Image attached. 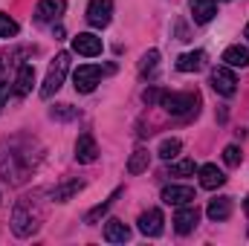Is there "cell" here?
Returning a JSON list of instances; mask_svg holds the SVG:
<instances>
[{"label":"cell","mask_w":249,"mask_h":246,"mask_svg":"<svg viewBox=\"0 0 249 246\" xmlns=\"http://www.w3.org/2000/svg\"><path fill=\"white\" fill-rule=\"evenodd\" d=\"M206 214H209V220H214V223L229 220V214H232V197H217V200H212V203L206 206Z\"/></svg>","instance_id":"16"},{"label":"cell","mask_w":249,"mask_h":246,"mask_svg":"<svg viewBox=\"0 0 249 246\" xmlns=\"http://www.w3.org/2000/svg\"><path fill=\"white\" fill-rule=\"evenodd\" d=\"M194 171H197L194 159H183V162H174V165L168 168V174H171V177H194Z\"/></svg>","instance_id":"25"},{"label":"cell","mask_w":249,"mask_h":246,"mask_svg":"<svg viewBox=\"0 0 249 246\" xmlns=\"http://www.w3.org/2000/svg\"><path fill=\"white\" fill-rule=\"evenodd\" d=\"M113 18V3L110 0H90L87 6V23L96 29H105Z\"/></svg>","instance_id":"7"},{"label":"cell","mask_w":249,"mask_h":246,"mask_svg":"<svg viewBox=\"0 0 249 246\" xmlns=\"http://www.w3.org/2000/svg\"><path fill=\"white\" fill-rule=\"evenodd\" d=\"M162 93H165V90L151 87V90H145V93H142V102H145V105H160V102H162Z\"/></svg>","instance_id":"29"},{"label":"cell","mask_w":249,"mask_h":246,"mask_svg":"<svg viewBox=\"0 0 249 246\" xmlns=\"http://www.w3.org/2000/svg\"><path fill=\"white\" fill-rule=\"evenodd\" d=\"M171 116H180V119H191L200 113V93L197 90H186V93H162V102H160Z\"/></svg>","instance_id":"2"},{"label":"cell","mask_w":249,"mask_h":246,"mask_svg":"<svg viewBox=\"0 0 249 246\" xmlns=\"http://www.w3.org/2000/svg\"><path fill=\"white\" fill-rule=\"evenodd\" d=\"M127 238H130V229L124 226L122 220H116V217L105 220V241L107 244H124Z\"/></svg>","instance_id":"17"},{"label":"cell","mask_w":249,"mask_h":246,"mask_svg":"<svg viewBox=\"0 0 249 246\" xmlns=\"http://www.w3.org/2000/svg\"><path fill=\"white\" fill-rule=\"evenodd\" d=\"M241 159H244V154H241L238 145H226V148H223V162H226L229 168H238Z\"/></svg>","instance_id":"27"},{"label":"cell","mask_w":249,"mask_h":246,"mask_svg":"<svg viewBox=\"0 0 249 246\" xmlns=\"http://www.w3.org/2000/svg\"><path fill=\"white\" fill-rule=\"evenodd\" d=\"M223 64L226 67H232V70H244V67H249V50L247 47H241V44H235V47H226L223 50Z\"/></svg>","instance_id":"18"},{"label":"cell","mask_w":249,"mask_h":246,"mask_svg":"<svg viewBox=\"0 0 249 246\" xmlns=\"http://www.w3.org/2000/svg\"><path fill=\"white\" fill-rule=\"evenodd\" d=\"M18 32H20V26H18V20L0 12V38H15Z\"/></svg>","instance_id":"26"},{"label":"cell","mask_w":249,"mask_h":246,"mask_svg":"<svg viewBox=\"0 0 249 246\" xmlns=\"http://www.w3.org/2000/svg\"><path fill=\"white\" fill-rule=\"evenodd\" d=\"M162 203H168V206L194 203V188H191V185H165V188H162Z\"/></svg>","instance_id":"12"},{"label":"cell","mask_w":249,"mask_h":246,"mask_svg":"<svg viewBox=\"0 0 249 246\" xmlns=\"http://www.w3.org/2000/svg\"><path fill=\"white\" fill-rule=\"evenodd\" d=\"M75 116H78V110L70 107V105H58V107L53 110V119H75Z\"/></svg>","instance_id":"28"},{"label":"cell","mask_w":249,"mask_h":246,"mask_svg":"<svg viewBox=\"0 0 249 246\" xmlns=\"http://www.w3.org/2000/svg\"><path fill=\"white\" fill-rule=\"evenodd\" d=\"M81 188H84V183H81V180H70V183L58 185V188L53 191V200H55V203H67V200H72Z\"/></svg>","instance_id":"22"},{"label":"cell","mask_w":249,"mask_h":246,"mask_svg":"<svg viewBox=\"0 0 249 246\" xmlns=\"http://www.w3.org/2000/svg\"><path fill=\"white\" fill-rule=\"evenodd\" d=\"M67 70H70V53H58L55 61L50 64V70H47V78H44V87H41V99H53L61 90L64 78H67Z\"/></svg>","instance_id":"3"},{"label":"cell","mask_w":249,"mask_h":246,"mask_svg":"<svg viewBox=\"0 0 249 246\" xmlns=\"http://www.w3.org/2000/svg\"><path fill=\"white\" fill-rule=\"evenodd\" d=\"M212 87H214V93H220V96H235V90H238V78H235V72H232V67H214L212 70Z\"/></svg>","instance_id":"5"},{"label":"cell","mask_w":249,"mask_h":246,"mask_svg":"<svg viewBox=\"0 0 249 246\" xmlns=\"http://www.w3.org/2000/svg\"><path fill=\"white\" fill-rule=\"evenodd\" d=\"M180 148H183L180 139H162V145H160L157 154H160L162 159H174V157H180Z\"/></svg>","instance_id":"24"},{"label":"cell","mask_w":249,"mask_h":246,"mask_svg":"<svg viewBox=\"0 0 249 246\" xmlns=\"http://www.w3.org/2000/svg\"><path fill=\"white\" fill-rule=\"evenodd\" d=\"M75 159L81 165H90V162L99 159V145H96L93 133H81L78 136V142H75Z\"/></svg>","instance_id":"11"},{"label":"cell","mask_w":249,"mask_h":246,"mask_svg":"<svg viewBox=\"0 0 249 246\" xmlns=\"http://www.w3.org/2000/svg\"><path fill=\"white\" fill-rule=\"evenodd\" d=\"M162 223H165V217H162L160 209H148L145 214H139V232L148 235V238H160L162 229H165Z\"/></svg>","instance_id":"9"},{"label":"cell","mask_w":249,"mask_h":246,"mask_svg":"<svg viewBox=\"0 0 249 246\" xmlns=\"http://www.w3.org/2000/svg\"><path fill=\"white\" fill-rule=\"evenodd\" d=\"M197 223H200V209H197L194 203L177 206V214H174V229H177L180 235L194 232V229H197Z\"/></svg>","instance_id":"6"},{"label":"cell","mask_w":249,"mask_h":246,"mask_svg":"<svg viewBox=\"0 0 249 246\" xmlns=\"http://www.w3.org/2000/svg\"><path fill=\"white\" fill-rule=\"evenodd\" d=\"M119 194H122V188H116V191H113V194H110V197H107V200L102 203V206L90 209V211L84 214V223H96V220H99V217H102V214H105V211H107V209L113 206V203H116V197H119Z\"/></svg>","instance_id":"23"},{"label":"cell","mask_w":249,"mask_h":246,"mask_svg":"<svg viewBox=\"0 0 249 246\" xmlns=\"http://www.w3.org/2000/svg\"><path fill=\"white\" fill-rule=\"evenodd\" d=\"M247 38H249V23H247Z\"/></svg>","instance_id":"30"},{"label":"cell","mask_w":249,"mask_h":246,"mask_svg":"<svg viewBox=\"0 0 249 246\" xmlns=\"http://www.w3.org/2000/svg\"><path fill=\"white\" fill-rule=\"evenodd\" d=\"M41 220H44V209L38 203V194L23 197V200H18V206L12 211V232L18 238H29L41 229Z\"/></svg>","instance_id":"1"},{"label":"cell","mask_w":249,"mask_h":246,"mask_svg":"<svg viewBox=\"0 0 249 246\" xmlns=\"http://www.w3.org/2000/svg\"><path fill=\"white\" fill-rule=\"evenodd\" d=\"M157 67H160V50H148L142 55V61H139V75L142 78H154Z\"/></svg>","instance_id":"21"},{"label":"cell","mask_w":249,"mask_h":246,"mask_svg":"<svg viewBox=\"0 0 249 246\" xmlns=\"http://www.w3.org/2000/svg\"><path fill=\"white\" fill-rule=\"evenodd\" d=\"M72 50L84 58H96V55H102V38H96L93 32H78L72 38Z\"/></svg>","instance_id":"8"},{"label":"cell","mask_w":249,"mask_h":246,"mask_svg":"<svg viewBox=\"0 0 249 246\" xmlns=\"http://www.w3.org/2000/svg\"><path fill=\"white\" fill-rule=\"evenodd\" d=\"M197 174H200V185H203V188H209V191H214V188H220V185L226 183V174H223L217 165H212V162L200 165V168H197Z\"/></svg>","instance_id":"14"},{"label":"cell","mask_w":249,"mask_h":246,"mask_svg":"<svg viewBox=\"0 0 249 246\" xmlns=\"http://www.w3.org/2000/svg\"><path fill=\"white\" fill-rule=\"evenodd\" d=\"M247 209H249V197H247Z\"/></svg>","instance_id":"31"},{"label":"cell","mask_w":249,"mask_h":246,"mask_svg":"<svg viewBox=\"0 0 249 246\" xmlns=\"http://www.w3.org/2000/svg\"><path fill=\"white\" fill-rule=\"evenodd\" d=\"M188 9H191V20L194 23H209L217 15V0H191Z\"/></svg>","instance_id":"13"},{"label":"cell","mask_w":249,"mask_h":246,"mask_svg":"<svg viewBox=\"0 0 249 246\" xmlns=\"http://www.w3.org/2000/svg\"><path fill=\"white\" fill-rule=\"evenodd\" d=\"M148 165H151V154L145 148H139L127 159V174H142V171H148Z\"/></svg>","instance_id":"20"},{"label":"cell","mask_w":249,"mask_h":246,"mask_svg":"<svg viewBox=\"0 0 249 246\" xmlns=\"http://www.w3.org/2000/svg\"><path fill=\"white\" fill-rule=\"evenodd\" d=\"M64 9H67V0H41L35 6V20L38 23H53L64 15Z\"/></svg>","instance_id":"10"},{"label":"cell","mask_w":249,"mask_h":246,"mask_svg":"<svg viewBox=\"0 0 249 246\" xmlns=\"http://www.w3.org/2000/svg\"><path fill=\"white\" fill-rule=\"evenodd\" d=\"M35 87V67L32 64H20L18 75H15V96H29Z\"/></svg>","instance_id":"15"},{"label":"cell","mask_w":249,"mask_h":246,"mask_svg":"<svg viewBox=\"0 0 249 246\" xmlns=\"http://www.w3.org/2000/svg\"><path fill=\"white\" fill-rule=\"evenodd\" d=\"M206 61V53H200V50H194V53H183L180 58H177V70L180 72H197L200 67Z\"/></svg>","instance_id":"19"},{"label":"cell","mask_w":249,"mask_h":246,"mask_svg":"<svg viewBox=\"0 0 249 246\" xmlns=\"http://www.w3.org/2000/svg\"><path fill=\"white\" fill-rule=\"evenodd\" d=\"M105 72H113V67L102 70V67H96V64H81V67L72 72V87H75L78 93H93Z\"/></svg>","instance_id":"4"}]
</instances>
